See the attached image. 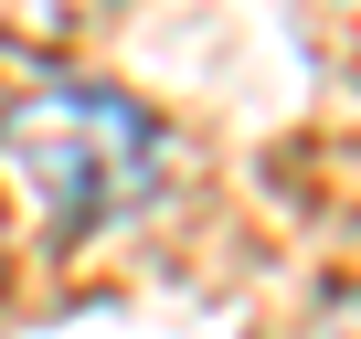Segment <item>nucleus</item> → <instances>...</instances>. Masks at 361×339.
<instances>
[{
  "label": "nucleus",
  "mask_w": 361,
  "mask_h": 339,
  "mask_svg": "<svg viewBox=\"0 0 361 339\" xmlns=\"http://www.w3.org/2000/svg\"><path fill=\"white\" fill-rule=\"evenodd\" d=\"M0 170L32 202V223L75 244V234H96V223L149 202L159 127H149V106H128L106 85H22L0 106Z\"/></svg>",
  "instance_id": "nucleus-1"
}]
</instances>
